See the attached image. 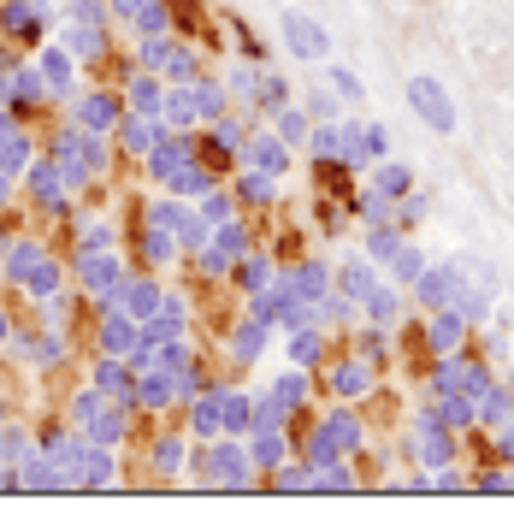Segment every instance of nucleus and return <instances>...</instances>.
Wrapping results in <instances>:
<instances>
[{"label": "nucleus", "mask_w": 514, "mask_h": 520, "mask_svg": "<svg viewBox=\"0 0 514 520\" xmlns=\"http://www.w3.org/2000/svg\"><path fill=\"white\" fill-rule=\"evenodd\" d=\"M461 272H467V260H450V266H426V272H420V278H414L408 290H414V302H420L426 314H432V308H450L455 290L467 284Z\"/></svg>", "instance_id": "nucleus-4"}, {"label": "nucleus", "mask_w": 514, "mask_h": 520, "mask_svg": "<svg viewBox=\"0 0 514 520\" xmlns=\"http://www.w3.org/2000/svg\"><path fill=\"white\" fill-rule=\"evenodd\" d=\"M260 71H266V65H255V60L231 65V77H225V89H231V95H243V101H249V95H260Z\"/></svg>", "instance_id": "nucleus-40"}, {"label": "nucleus", "mask_w": 514, "mask_h": 520, "mask_svg": "<svg viewBox=\"0 0 514 520\" xmlns=\"http://www.w3.org/2000/svg\"><path fill=\"white\" fill-rule=\"evenodd\" d=\"M373 190L396 201V195H408V190H414V172H408L402 160H390V154H385V160H373Z\"/></svg>", "instance_id": "nucleus-18"}, {"label": "nucleus", "mask_w": 514, "mask_h": 520, "mask_svg": "<svg viewBox=\"0 0 514 520\" xmlns=\"http://www.w3.org/2000/svg\"><path fill=\"white\" fill-rule=\"evenodd\" d=\"M402 237H408V231H396V225H367V260L385 272V260L402 249Z\"/></svg>", "instance_id": "nucleus-30"}, {"label": "nucleus", "mask_w": 514, "mask_h": 520, "mask_svg": "<svg viewBox=\"0 0 514 520\" xmlns=\"http://www.w3.org/2000/svg\"><path fill=\"white\" fill-rule=\"evenodd\" d=\"M30 296H42V302L60 296V266H54V260H36V266H30Z\"/></svg>", "instance_id": "nucleus-42"}, {"label": "nucleus", "mask_w": 514, "mask_h": 520, "mask_svg": "<svg viewBox=\"0 0 514 520\" xmlns=\"http://www.w3.org/2000/svg\"><path fill=\"white\" fill-rule=\"evenodd\" d=\"M113 6H119V12H125V18H136V12H142V6H148V0H113Z\"/></svg>", "instance_id": "nucleus-52"}, {"label": "nucleus", "mask_w": 514, "mask_h": 520, "mask_svg": "<svg viewBox=\"0 0 514 520\" xmlns=\"http://www.w3.org/2000/svg\"><path fill=\"white\" fill-rule=\"evenodd\" d=\"M237 284H243V296H260V290H272V260L255 255L237 266Z\"/></svg>", "instance_id": "nucleus-35"}, {"label": "nucleus", "mask_w": 514, "mask_h": 520, "mask_svg": "<svg viewBox=\"0 0 514 520\" xmlns=\"http://www.w3.org/2000/svg\"><path fill=\"white\" fill-rule=\"evenodd\" d=\"M36 260H42V249H36V243H18V249L6 255V272H30Z\"/></svg>", "instance_id": "nucleus-48"}, {"label": "nucleus", "mask_w": 514, "mask_h": 520, "mask_svg": "<svg viewBox=\"0 0 514 520\" xmlns=\"http://www.w3.org/2000/svg\"><path fill=\"white\" fill-rule=\"evenodd\" d=\"M101 349H107V355H130V349H148V331L130 320V314H113V320L101 325Z\"/></svg>", "instance_id": "nucleus-13"}, {"label": "nucleus", "mask_w": 514, "mask_h": 520, "mask_svg": "<svg viewBox=\"0 0 514 520\" xmlns=\"http://www.w3.org/2000/svg\"><path fill=\"white\" fill-rule=\"evenodd\" d=\"M65 54H77V60H101V54H107L101 24H83V18H77V24L65 30Z\"/></svg>", "instance_id": "nucleus-19"}, {"label": "nucleus", "mask_w": 514, "mask_h": 520, "mask_svg": "<svg viewBox=\"0 0 514 520\" xmlns=\"http://www.w3.org/2000/svg\"><path fill=\"white\" fill-rule=\"evenodd\" d=\"M119 142H125V154L148 160V154H154V142H160V125H148L142 113H130V119H119Z\"/></svg>", "instance_id": "nucleus-17"}, {"label": "nucleus", "mask_w": 514, "mask_h": 520, "mask_svg": "<svg viewBox=\"0 0 514 520\" xmlns=\"http://www.w3.org/2000/svg\"><path fill=\"white\" fill-rule=\"evenodd\" d=\"M284 54H296V60H325V54H331V36H325L308 12L290 6V12H284Z\"/></svg>", "instance_id": "nucleus-5"}, {"label": "nucleus", "mask_w": 514, "mask_h": 520, "mask_svg": "<svg viewBox=\"0 0 514 520\" xmlns=\"http://www.w3.org/2000/svg\"><path fill=\"white\" fill-rule=\"evenodd\" d=\"M355 337H361V343H355V355H361V361H373V367H379V361H385L390 355V325H367V331H355Z\"/></svg>", "instance_id": "nucleus-39"}, {"label": "nucleus", "mask_w": 514, "mask_h": 520, "mask_svg": "<svg viewBox=\"0 0 514 520\" xmlns=\"http://www.w3.org/2000/svg\"><path fill=\"white\" fill-rule=\"evenodd\" d=\"M260 349H266V320H249L237 325V337H231V355H237V367H249Z\"/></svg>", "instance_id": "nucleus-31"}, {"label": "nucleus", "mask_w": 514, "mask_h": 520, "mask_svg": "<svg viewBox=\"0 0 514 520\" xmlns=\"http://www.w3.org/2000/svg\"><path fill=\"white\" fill-rule=\"evenodd\" d=\"M237 195H243V201H255V207L278 201V172H260V166H249V172L237 178Z\"/></svg>", "instance_id": "nucleus-26"}, {"label": "nucleus", "mask_w": 514, "mask_h": 520, "mask_svg": "<svg viewBox=\"0 0 514 520\" xmlns=\"http://www.w3.org/2000/svg\"><path fill=\"white\" fill-rule=\"evenodd\" d=\"M231 36H237V48H243V60H255V65H272V48L260 42L255 30L243 24V18H231Z\"/></svg>", "instance_id": "nucleus-41"}, {"label": "nucleus", "mask_w": 514, "mask_h": 520, "mask_svg": "<svg viewBox=\"0 0 514 520\" xmlns=\"http://www.w3.org/2000/svg\"><path fill=\"white\" fill-rule=\"evenodd\" d=\"M385 272H390V284H414V278L426 272V255H420V249H414V243L402 237V249L385 260Z\"/></svg>", "instance_id": "nucleus-29"}, {"label": "nucleus", "mask_w": 514, "mask_h": 520, "mask_svg": "<svg viewBox=\"0 0 514 520\" xmlns=\"http://www.w3.org/2000/svg\"><path fill=\"white\" fill-rule=\"evenodd\" d=\"M503 385H509V390H514V367H509V379H503Z\"/></svg>", "instance_id": "nucleus-53"}, {"label": "nucleus", "mask_w": 514, "mask_h": 520, "mask_svg": "<svg viewBox=\"0 0 514 520\" xmlns=\"http://www.w3.org/2000/svg\"><path fill=\"white\" fill-rule=\"evenodd\" d=\"M225 95H231V89H225V83H207V77H195V83H190V101H195V113H201V119H207V125H213V119H219V113H225V107H231V101H225Z\"/></svg>", "instance_id": "nucleus-21"}, {"label": "nucleus", "mask_w": 514, "mask_h": 520, "mask_svg": "<svg viewBox=\"0 0 514 520\" xmlns=\"http://www.w3.org/2000/svg\"><path fill=\"white\" fill-rule=\"evenodd\" d=\"M195 473H207L201 485H255V455L243 444H207V455L195 461Z\"/></svg>", "instance_id": "nucleus-1"}, {"label": "nucleus", "mask_w": 514, "mask_h": 520, "mask_svg": "<svg viewBox=\"0 0 514 520\" xmlns=\"http://www.w3.org/2000/svg\"><path fill=\"white\" fill-rule=\"evenodd\" d=\"M373 379H379V367L373 361H361V355H325V385H331V396L337 402H361L367 390H373Z\"/></svg>", "instance_id": "nucleus-3"}, {"label": "nucleus", "mask_w": 514, "mask_h": 520, "mask_svg": "<svg viewBox=\"0 0 514 520\" xmlns=\"http://www.w3.org/2000/svg\"><path fill=\"white\" fill-rule=\"evenodd\" d=\"M0 24H6V30H18V36H36V30H42L36 0H6V6H0Z\"/></svg>", "instance_id": "nucleus-32"}, {"label": "nucleus", "mask_w": 514, "mask_h": 520, "mask_svg": "<svg viewBox=\"0 0 514 520\" xmlns=\"http://www.w3.org/2000/svg\"><path fill=\"white\" fill-rule=\"evenodd\" d=\"M497 455H503V461H514V420H503V426H497Z\"/></svg>", "instance_id": "nucleus-51"}, {"label": "nucleus", "mask_w": 514, "mask_h": 520, "mask_svg": "<svg viewBox=\"0 0 514 520\" xmlns=\"http://www.w3.org/2000/svg\"><path fill=\"white\" fill-rule=\"evenodd\" d=\"M302 101H308L302 113H308L314 125H325V119H337V101H331V89H314V95H302Z\"/></svg>", "instance_id": "nucleus-47"}, {"label": "nucleus", "mask_w": 514, "mask_h": 520, "mask_svg": "<svg viewBox=\"0 0 514 520\" xmlns=\"http://www.w3.org/2000/svg\"><path fill=\"white\" fill-rule=\"evenodd\" d=\"M278 284H290L302 302H320L325 290H331V266L325 260H302V266H284V278Z\"/></svg>", "instance_id": "nucleus-10"}, {"label": "nucleus", "mask_w": 514, "mask_h": 520, "mask_svg": "<svg viewBox=\"0 0 514 520\" xmlns=\"http://www.w3.org/2000/svg\"><path fill=\"white\" fill-rule=\"evenodd\" d=\"M95 390H107V396H130V373L119 367V355H107V361L95 367Z\"/></svg>", "instance_id": "nucleus-38"}, {"label": "nucleus", "mask_w": 514, "mask_h": 520, "mask_svg": "<svg viewBox=\"0 0 514 520\" xmlns=\"http://www.w3.org/2000/svg\"><path fill=\"white\" fill-rule=\"evenodd\" d=\"M160 71H166V83H195V77H201L195 54H190V48H178V42L166 48V65H160Z\"/></svg>", "instance_id": "nucleus-36"}, {"label": "nucleus", "mask_w": 514, "mask_h": 520, "mask_svg": "<svg viewBox=\"0 0 514 520\" xmlns=\"http://www.w3.org/2000/svg\"><path fill=\"white\" fill-rule=\"evenodd\" d=\"M337 284H343V296H355V302H367L373 290H379V266L361 255V260H343V272H337Z\"/></svg>", "instance_id": "nucleus-15"}, {"label": "nucleus", "mask_w": 514, "mask_h": 520, "mask_svg": "<svg viewBox=\"0 0 514 520\" xmlns=\"http://www.w3.org/2000/svg\"><path fill=\"white\" fill-rule=\"evenodd\" d=\"M331 89H337L343 101H367V89H361V77H355L349 65H331Z\"/></svg>", "instance_id": "nucleus-45"}, {"label": "nucleus", "mask_w": 514, "mask_h": 520, "mask_svg": "<svg viewBox=\"0 0 514 520\" xmlns=\"http://www.w3.org/2000/svg\"><path fill=\"white\" fill-rule=\"evenodd\" d=\"M30 190H36L42 207H54V213L65 207L60 201V166H54V160H36V166H30Z\"/></svg>", "instance_id": "nucleus-23"}, {"label": "nucleus", "mask_w": 514, "mask_h": 520, "mask_svg": "<svg viewBox=\"0 0 514 520\" xmlns=\"http://www.w3.org/2000/svg\"><path fill=\"white\" fill-rule=\"evenodd\" d=\"M160 302H166V296H160V284H154V278H119V308H125L136 325L154 320V314H160Z\"/></svg>", "instance_id": "nucleus-7"}, {"label": "nucleus", "mask_w": 514, "mask_h": 520, "mask_svg": "<svg viewBox=\"0 0 514 520\" xmlns=\"http://www.w3.org/2000/svg\"><path fill=\"white\" fill-rule=\"evenodd\" d=\"M325 355H331L325 349V331H314V325H296L290 331V367H320Z\"/></svg>", "instance_id": "nucleus-16"}, {"label": "nucleus", "mask_w": 514, "mask_h": 520, "mask_svg": "<svg viewBox=\"0 0 514 520\" xmlns=\"http://www.w3.org/2000/svg\"><path fill=\"white\" fill-rule=\"evenodd\" d=\"M290 101H296V95H290V83H284V77H278V71L266 65V71H260V95H255V107L266 113V119H272V113H278V107H290Z\"/></svg>", "instance_id": "nucleus-28"}, {"label": "nucleus", "mask_w": 514, "mask_h": 520, "mask_svg": "<svg viewBox=\"0 0 514 520\" xmlns=\"http://www.w3.org/2000/svg\"><path fill=\"white\" fill-rule=\"evenodd\" d=\"M408 107L438 130V136H450L455 130V101H450V89H444L438 77H408Z\"/></svg>", "instance_id": "nucleus-2"}, {"label": "nucleus", "mask_w": 514, "mask_h": 520, "mask_svg": "<svg viewBox=\"0 0 514 520\" xmlns=\"http://www.w3.org/2000/svg\"><path fill=\"white\" fill-rule=\"evenodd\" d=\"M77 278H83V290H101V296H113L119 290V260L107 255V249H83V260H77Z\"/></svg>", "instance_id": "nucleus-9"}, {"label": "nucleus", "mask_w": 514, "mask_h": 520, "mask_svg": "<svg viewBox=\"0 0 514 520\" xmlns=\"http://www.w3.org/2000/svg\"><path fill=\"white\" fill-rule=\"evenodd\" d=\"M408 450H414V461H420V467H444V461L455 455V444L444 438V420H438V414H426V420L414 426Z\"/></svg>", "instance_id": "nucleus-6"}, {"label": "nucleus", "mask_w": 514, "mask_h": 520, "mask_svg": "<svg viewBox=\"0 0 514 520\" xmlns=\"http://www.w3.org/2000/svg\"><path fill=\"white\" fill-rule=\"evenodd\" d=\"M249 426H255V402H249L243 390H225V432H237V438H243Z\"/></svg>", "instance_id": "nucleus-33"}, {"label": "nucleus", "mask_w": 514, "mask_h": 520, "mask_svg": "<svg viewBox=\"0 0 514 520\" xmlns=\"http://www.w3.org/2000/svg\"><path fill=\"white\" fill-rule=\"evenodd\" d=\"M249 438H255V473L260 467H266V473H272V467H278V461H284V455H290V444H284V438H278V426H260V432H249Z\"/></svg>", "instance_id": "nucleus-27"}, {"label": "nucleus", "mask_w": 514, "mask_h": 520, "mask_svg": "<svg viewBox=\"0 0 514 520\" xmlns=\"http://www.w3.org/2000/svg\"><path fill=\"white\" fill-rule=\"evenodd\" d=\"M36 71H42V83H48L54 95H65V89H71V60H65V48H48Z\"/></svg>", "instance_id": "nucleus-34"}, {"label": "nucleus", "mask_w": 514, "mask_h": 520, "mask_svg": "<svg viewBox=\"0 0 514 520\" xmlns=\"http://www.w3.org/2000/svg\"><path fill=\"white\" fill-rule=\"evenodd\" d=\"M195 438H219L225 432V390H213V396H201L195 402Z\"/></svg>", "instance_id": "nucleus-20"}, {"label": "nucleus", "mask_w": 514, "mask_h": 520, "mask_svg": "<svg viewBox=\"0 0 514 520\" xmlns=\"http://www.w3.org/2000/svg\"><path fill=\"white\" fill-rule=\"evenodd\" d=\"M473 325L461 320V308H432V320H426V343H432V355H455L461 349V337H467Z\"/></svg>", "instance_id": "nucleus-8"}, {"label": "nucleus", "mask_w": 514, "mask_h": 520, "mask_svg": "<svg viewBox=\"0 0 514 520\" xmlns=\"http://www.w3.org/2000/svg\"><path fill=\"white\" fill-rule=\"evenodd\" d=\"M83 249H113V231L107 225H83Z\"/></svg>", "instance_id": "nucleus-49"}, {"label": "nucleus", "mask_w": 514, "mask_h": 520, "mask_svg": "<svg viewBox=\"0 0 514 520\" xmlns=\"http://www.w3.org/2000/svg\"><path fill=\"white\" fill-rule=\"evenodd\" d=\"M361 308H367V320H373V325H390V331H396V314H402V296H396V284H385V278H379V290H373V296H367Z\"/></svg>", "instance_id": "nucleus-22"}, {"label": "nucleus", "mask_w": 514, "mask_h": 520, "mask_svg": "<svg viewBox=\"0 0 514 520\" xmlns=\"http://www.w3.org/2000/svg\"><path fill=\"white\" fill-rule=\"evenodd\" d=\"M367 225H390V195H379V190H355V201H349Z\"/></svg>", "instance_id": "nucleus-37"}, {"label": "nucleus", "mask_w": 514, "mask_h": 520, "mask_svg": "<svg viewBox=\"0 0 514 520\" xmlns=\"http://www.w3.org/2000/svg\"><path fill=\"white\" fill-rule=\"evenodd\" d=\"M178 461H184V432H166V438L154 444V467H160V473H178Z\"/></svg>", "instance_id": "nucleus-43"}, {"label": "nucleus", "mask_w": 514, "mask_h": 520, "mask_svg": "<svg viewBox=\"0 0 514 520\" xmlns=\"http://www.w3.org/2000/svg\"><path fill=\"white\" fill-rule=\"evenodd\" d=\"M243 160L260 166V172H290V142H284L278 130H266V136H255V142L243 148Z\"/></svg>", "instance_id": "nucleus-12"}, {"label": "nucleus", "mask_w": 514, "mask_h": 520, "mask_svg": "<svg viewBox=\"0 0 514 520\" xmlns=\"http://www.w3.org/2000/svg\"><path fill=\"white\" fill-rule=\"evenodd\" d=\"M201 219H207V225H225V219H231V195L207 190V195H201Z\"/></svg>", "instance_id": "nucleus-46"}, {"label": "nucleus", "mask_w": 514, "mask_h": 520, "mask_svg": "<svg viewBox=\"0 0 514 520\" xmlns=\"http://www.w3.org/2000/svg\"><path fill=\"white\" fill-rule=\"evenodd\" d=\"M125 107L130 113H142V119H160V107H166V95H160V77L154 71H136L125 89Z\"/></svg>", "instance_id": "nucleus-14"}, {"label": "nucleus", "mask_w": 514, "mask_h": 520, "mask_svg": "<svg viewBox=\"0 0 514 520\" xmlns=\"http://www.w3.org/2000/svg\"><path fill=\"white\" fill-rule=\"evenodd\" d=\"M119 119H125L119 95H101V89H95V95H83V101H77V125L95 130V136H101V130H113Z\"/></svg>", "instance_id": "nucleus-11"}, {"label": "nucleus", "mask_w": 514, "mask_h": 520, "mask_svg": "<svg viewBox=\"0 0 514 520\" xmlns=\"http://www.w3.org/2000/svg\"><path fill=\"white\" fill-rule=\"evenodd\" d=\"M71 18H83V24H101V0H71Z\"/></svg>", "instance_id": "nucleus-50"}, {"label": "nucleus", "mask_w": 514, "mask_h": 520, "mask_svg": "<svg viewBox=\"0 0 514 520\" xmlns=\"http://www.w3.org/2000/svg\"><path fill=\"white\" fill-rule=\"evenodd\" d=\"M272 485H278V491H314V467H284V461H278V467H272Z\"/></svg>", "instance_id": "nucleus-44"}, {"label": "nucleus", "mask_w": 514, "mask_h": 520, "mask_svg": "<svg viewBox=\"0 0 514 520\" xmlns=\"http://www.w3.org/2000/svg\"><path fill=\"white\" fill-rule=\"evenodd\" d=\"M272 130H278L290 148H302V142H308V130H314V119H308V113L290 101V107H278V113H272Z\"/></svg>", "instance_id": "nucleus-24"}, {"label": "nucleus", "mask_w": 514, "mask_h": 520, "mask_svg": "<svg viewBox=\"0 0 514 520\" xmlns=\"http://www.w3.org/2000/svg\"><path fill=\"white\" fill-rule=\"evenodd\" d=\"M308 390H314V385H308V367H290V373L272 385V396H278V408H284V414H296V408L308 402Z\"/></svg>", "instance_id": "nucleus-25"}]
</instances>
